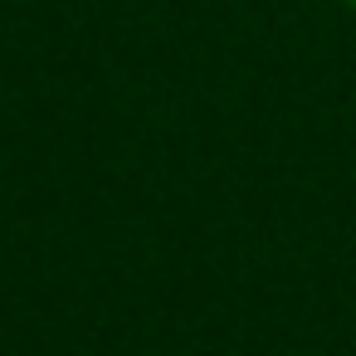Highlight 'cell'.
I'll list each match as a JSON object with an SVG mask.
<instances>
[{"label": "cell", "instance_id": "6da1fadb", "mask_svg": "<svg viewBox=\"0 0 356 356\" xmlns=\"http://www.w3.org/2000/svg\"><path fill=\"white\" fill-rule=\"evenodd\" d=\"M351 6H356V0H351Z\"/></svg>", "mask_w": 356, "mask_h": 356}]
</instances>
